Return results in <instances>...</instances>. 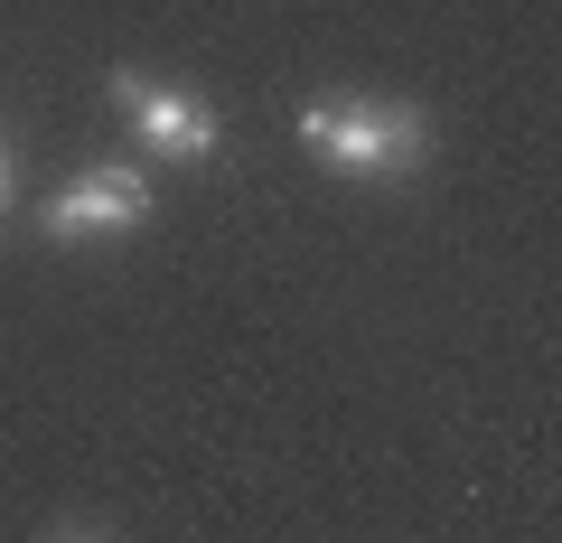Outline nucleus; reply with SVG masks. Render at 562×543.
<instances>
[{
    "label": "nucleus",
    "mask_w": 562,
    "mask_h": 543,
    "mask_svg": "<svg viewBox=\"0 0 562 543\" xmlns=\"http://www.w3.org/2000/svg\"><path fill=\"white\" fill-rule=\"evenodd\" d=\"M301 150L347 188H394L431 160V113L413 94H310L291 113Z\"/></svg>",
    "instance_id": "nucleus-1"
},
{
    "label": "nucleus",
    "mask_w": 562,
    "mask_h": 543,
    "mask_svg": "<svg viewBox=\"0 0 562 543\" xmlns=\"http://www.w3.org/2000/svg\"><path fill=\"white\" fill-rule=\"evenodd\" d=\"M20 206V160H10V142H0V216Z\"/></svg>",
    "instance_id": "nucleus-4"
},
{
    "label": "nucleus",
    "mask_w": 562,
    "mask_h": 543,
    "mask_svg": "<svg viewBox=\"0 0 562 543\" xmlns=\"http://www.w3.org/2000/svg\"><path fill=\"white\" fill-rule=\"evenodd\" d=\"M47 543H103V534H94V524H57V534H47Z\"/></svg>",
    "instance_id": "nucleus-5"
},
{
    "label": "nucleus",
    "mask_w": 562,
    "mask_h": 543,
    "mask_svg": "<svg viewBox=\"0 0 562 543\" xmlns=\"http://www.w3.org/2000/svg\"><path fill=\"white\" fill-rule=\"evenodd\" d=\"M150 206H160V179H150L140 160H94V169H76L57 197H38V235L47 244L132 235V225H150Z\"/></svg>",
    "instance_id": "nucleus-3"
},
{
    "label": "nucleus",
    "mask_w": 562,
    "mask_h": 543,
    "mask_svg": "<svg viewBox=\"0 0 562 543\" xmlns=\"http://www.w3.org/2000/svg\"><path fill=\"white\" fill-rule=\"evenodd\" d=\"M103 94L132 122V142L150 150V160H169V169H206L225 150V122H216V103H206L198 84H160V76H140V66H113Z\"/></svg>",
    "instance_id": "nucleus-2"
}]
</instances>
